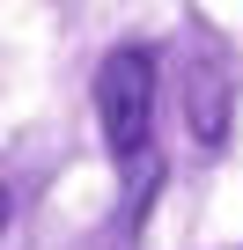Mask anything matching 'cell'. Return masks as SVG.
Returning a JSON list of instances; mask_svg holds the SVG:
<instances>
[{"mask_svg":"<svg viewBox=\"0 0 243 250\" xmlns=\"http://www.w3.org/2000/svg\"><path fill=\"white\" fill-rule=\"evenodd\" d=\"M96 118L118 162H148V125H155V52L118 44L96 66Z\"/></svg>","mask_w":243,"mask_h":250,"instance_id":"cell-1","label":"cell"},{"mask_svg":"<svg viewBox=\"0 0 243 250\" xmlns=\"http://www.w3.org/2000/svg\"><path fill=\"white\" fill-rule=\"evenodd\" d=\"M228 103H236L228 59L221 52H192L184 59V125H192L199 147H221L228 140Z\"/></svg>","mask_w":243,"mask_h":250,"instance_id":"cell-2","label":"cell"},{"mask_svg":"<svg viewBox=\"0 0 243 250\" xmlns=\"http://www.w3.org/2000/svg\"><path fill=\"white\" fill-rule=\"evenodd\" d=\"M0 235H8V184H0Z\"/></svg>","mask_w":243,"mask_h":250,"instance_id":"cell-3","label":"cell"}]
</instances>
